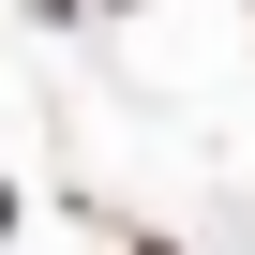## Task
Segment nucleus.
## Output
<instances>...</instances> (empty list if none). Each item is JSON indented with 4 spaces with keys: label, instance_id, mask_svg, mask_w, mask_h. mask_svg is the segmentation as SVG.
<instances>
[{
    "label": "nucleus",
    "instance_id": "obj_1",
    "mask_svg": "<svg viewBox=\"0 0 255 255\" xmlns=\"http://www.w3.org/2000/svg\"><path fill=\"white\" fill-rule=\"evenodd\" d=\"M0 240H15V180H0Z\"/></svg>",
    "mask_w": 255,
    "mask_h": 255
},
{
    "label": "nucleus",
    "instance_id": "obj_2",
    "mask_svg": "<svg viewBox=\"0 0 255 255\" xmlns=\"http://www.w3.org/2000/svg\"><path fill=\"white\" fill-rule=\"evenodd\" d=\"M30 15H90V0H30Z\"/></svg>",
    "mask_w": 255,
    "mask_h": 255
},
{
    "label": "nucleus",
    "instance_id": "obj_3",
    "mask_svg": "<svg viewBox=\"0 0 255 255\" xmlns=\"http://www.w3.org/2000/svg\"><path fill=\"white\" fill-rule=\"evenodd\" d=\"M135 255H180V240H135Z\"/></svg>",
    "mask_w": 255,
    "mask_h": 255
}]
</instances>
